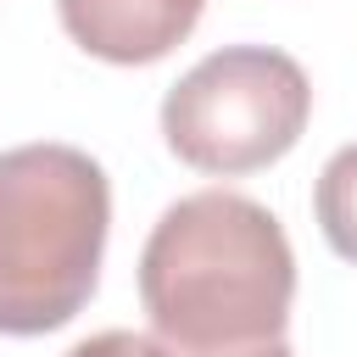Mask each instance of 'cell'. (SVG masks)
<instances>
[{"label":"cell","instance_id":"2","mask_svg":"<svg viewBox=\"0 0 357 357\" xmlns=\"http://www.w3.org/2000/svg\"><path fill=\"white\" fill-rule=\"evenodd\" d=\"M112 229L106 167L78 145L0 151V335L73 324L95 284Z\"/></svg>","mask_w":357,"mask_h":357},{"label":"cell","instance_id":"6","mask_svg":"<svg viewBox=\"0 0 357 357\" xmlns=\"http://www.w3.org/2000/svg\"><path fill=\"white\" fill-rule=\"evenodd\" d=\"M67 357H178V351L162 335L151 340V335H134V329H100L89 340H78Z\"/></svg>","mask_w":357,"mask_h":357},{"label":"cell","instance_id":"1","mask_svg":"<svg viewBox=\"0 0 357 357\" xmlns=\"http://www.w3.org/2000/svg\"><path fill=\"white\" fill-rule=\"evenodd\" d=\"M139 301L151 329L184 357L284 340L296 251L262 201L195 190L156 218L139 251Z\"/></svg>","mask_w":357,"mask_h":357},{"label":"cell","instance_id":"5","mask_svg":"<svg viewBox=\"0 0 357 357\" xmlns=\"http://www.w3.org/2000/svg\"><path fill=\"white\" fill-rule=\"evenodd\" d=\"M312 212H318V229H324L329 251L357 268V145H340L324 162L318 190H312Z\"/></svg>","mask_w":357,"mask_h":357},{"label":"cell","instance_id":"4","mask_svg":"<svg viewBox=\"0 0 357 357\" xmlns=\"http://www.w3.org/2000/svg\"><path fill=\"white\" fill-rule=\"evenodd\" d=\"M206 0H56V17L67 39L112 67H151L167 50H178Z\"/></svg>","mask_w":357,"mask_h":357},{"label":"cell","instance_id":"3","mask_svg":"<svg viewBox=\"0 0 357 357\" xmlns=\"http://www.w3.org/2000/svg\"><path fill=\"white\" fill-rule=\"evenodd\" d=\"M312 117V84L273 45H223L201 56L162 100L167 151L218 178H240L290 156Z\"/></svg>","mask_w":357,"mask_h":357},{"label":"cell","instance_id":"7","mask_svg":"<svg viewBox=\"0 0 357 357\" xmlns=\"http://www.w3.org/2000/svg\"><path fill=\"white\" fill-rule=\"evenodd\" d=\"M229 357H296L284 340H262V346H245V351H229Z\"/></svg>","mask_w":357,"mask_h":357}]
</instances>
